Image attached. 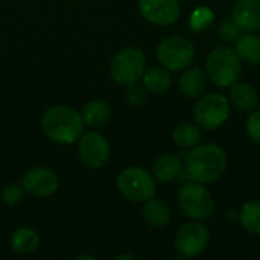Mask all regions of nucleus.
I'll return each instance as SVG.
<instances>
[{"label":"nucleus","instance_id":"f257e3e1","mask_svg":"<svg viewBox=\"0 0 260 260\" xmlns=\"http://www.w3.org/2000/svg\"><path fill=\"white\" fill-rule=\"evenodd\" d=\"M227 154L216 143L197 145L184 158V171L192 181L210 184L218 181L227 171Z\"/></svg>","mask_w":260,"mask_h":260},{"label":"nucleus","instance_id":"f03ea898","mask_svg":"<svg viewBox=\"0 0 260 260\" xmlns=\"http://www.w3.org/2000/svg\"><path fill=\"white\" fill-rule=\"evenodd\" d=\"M44 136L58 145H73L85 131L81 111L69 105H55L44 111L41 117Z\"/></svg>","mask_w":260,"mask_h":260},{"label":"nucleus","instance_id":"7ed1b4c3","mask_svg":"<svg viewBox=\"0 0 260 260\" xmlns=\"http://www.w3.org/2000/svg\"><path fill=\"white\" fill-rule=\"evenodd\" d=\"M206 70L210 81L221 88L232 87L242 73V59L229 46H218L206 58Z\"/></svg>","mask_w":260,"mask_h":260},{"label":"nucleus","instance_id":"20e7f679","mask_svg":"<svg viewBox=\"0 0 260 260\" xmlns=\"http://www.w3.org/2000/svg\"><path fill=\"white\" fill-rule=\"evenodd\" d=\"M119 193L131 203H146L155 197V178L140 166H129L123 169L116 180Z\"/></svg>","mask_w":260,"mask_h":260},{"label":"nucleus","instance_id":"39448f33","mask_svg":"<svg viewBox=\"0 0 260 260\" xmlns=\"http://www.w3.org/2000/svg\"><path fill=\"white\" fill-rule=\"evenodd\" d=\"M146 69V56L139 47H125L119 50L110 64V75L119 85L137 82Z\"/></svg>","mask_w":260,"mask_h":260},{"label":"nucleus","instance_id":"423d86ee","mask_svg":"<svg viewBox=\"0 0 260 260\" xmlns=\"http://www.w3.org/2000/svg\"><path fill=\"white\" fill-rule=\"evenodd\" d=\"M178 201L183 212L193 221H207L215 212V201L204 184L192 181L178 192Z\"/></svg>","mask_w":260,"mask_h":260},{"label":"nucleus","instance_id":"0eeeda50","mask_svg":"<svg viewBox=\"0 0 260 260\" xmlns=\"http://www.w3.org/2000/svg\"><path fill=\"white\" fill-rule=\"evenodd\" d=\"M230 116V102L221 93L203 96L193 107L195 123L204 129L213 131L222 126Z\"/></svg>","mask_w":260,"mask_h":260},{"label":"nucleus","instance_id":"6e6552de","mask_svg":"<svg viewBox=\"0 0 260 260\" xmlns=\"http://www.w3.org/2000/svg\"><path fill=\"white\" fill-rule=\"evenodd\" d=\"M157 59L160 66L168 70L177 72L189 67L195 59V47L193 44L180 35H172L160 41L157 47Z\"/></svg>","mask_w":260,"mask_h":260},{"label":"nucleus","instance_id":"1a4fd4ad","mask_svg":"<svg viewBox=\"0 0 260 260\" xmlns=\"http://www.w3.org/2000/svg\"><path fill=\"white\" fill-rule=\"evenodd\" d=\"M78 155L84 166L90 169L104 168L111 157V146L107 137L99 131H84L78 139Z\"/></svg>","mask_w":260,"mask_h":260},{"label":"nucleus","instance_id":"9d476101","mask_svg":"<svg viewBox=\"0 0 260 260\" xmlns=\"http://www.w3.org/2000/svg\"><path fill=\"white\" fill-rule=\"evenodd\" d=\"M210 242V233L201 221H192L181 225L174 239L177 253L181 257H197L206 251Z\"/></svg>","mask_w":260,"mask_h":260},{"label":"nucleus","instance_id":"9b49d317","mask_svg":"<svg viewBox=\"0 0 260 260\" xmlns=\"http://www.w3.org/2000/svg\"><path fill=\"white\" fill-rule=\"evenodd\" d=\"M21 186L27 195L37 197V198H49L56 193L59 187V178L58 175L44 166H37L27 169L21 175Z\"/></svg>","mask_w":260,"mask_h":260},{"label":"nucleus","instance_id":"f8f14e48","mask_svg":"<svg viewBox=\"0 0 260 260\" xmlns=\"http://www.w3.org/2000/svg\"><path fill=\"white\" fill-rule=\"evenodd\" d=\"M140 15L155 26H171L180 18L178 0H139Z\"/></svg>","mask_w":260,"mask_h":260},{"label":"nucleus","instance_id":"ddd939ff","mask_svg":"<svg viewBox=\"0 0 260 260\" xmlns=\"http://www.w3.org/2000/svg\"><path fill=\"white\" fill-rule=\"evenodd\" d=\"M232 20L241 32L254 34L260 30V0H236Z\"/></svg>","mask_w":260,"mask_h":260},{"label":"nucleus","instance_id":"4468645a","mask_svg":"<svg viewBox=\"0 0 260 260\" xmlns=\"http://www.w3.org/2000/svg\"><path fill=\"white\" fill-rule=\"evenodd\" d=\"M11 250L18 256H29L40 247V235L30 227H20L9 238Z\"/></svg>","mask_w":260,"mask_h":260},{"label":"nucleus","instance_id":"2eb2a0df","mask_svg":"<svg viewBox=\"0 0 260 260\" xmlns=\"http://www.w3.org/2000/svg\"><path fill=\"white\" fill-rule=\"evenodd\" d=\"M140 79H142V85L149 93H154V94H163L172 85L171 70H168L163 66H154V67L145 69Z\"/></svg>","mask_w":260,"mask_h":260},{"label":"nucleus","instance_id":"dca6fc26","mask_svg":"<svg viewBox=\"0 0 260 260\" xmlns=\"http://www.w3.org/2000/svg\"><path fill=\"white\" fill-rule=\"evenodd\" d=\"M206 84H207V78H206L204 70L200 66L186 67V72L178 79L180 91L186 98H198V96H201V93L206 90Z\"/></svg>","mask_w":260,"mask_h":260},{"label":"nucleus","instance_id":"f3484780","mask_svg":"<svg viewBox=\"0 0 260 260\" xmlns=\"http://www.w3.org/2000/svg\"><path fill=\"white\" fill-rule=\"evenodd\" d=\"M81 116L85 126L94 129L108 123V120L111 119V107L102 99H93L82 107Z\"/></svg>","mask_w":260,"mask_h":260},{"label":"nucleus","instance_id":"a211bd4d","mask_svg":"<svg viewBox=\"0 0 260 260\" xmlns=\"http://www.w3.org/2000/svg\"><path fill=\"white\" fill-rule=\"evenodd\" d=\"M183 171V161L175 154H165L157 158L152 168V175L158 183H171L180 177Z\"/></svg>","mask_w":260,"mask_h":260},{"label":"nucleus","instance_id":"6ab92c4d","mask_svg":"<svg viewBox=\"0 0 260 260\" xmlns=\"http://www.w3.org/2000/svg\"><path fill=\"white\" fill-rule=\"evenodd\" d=\"M230 102L239 111H251L259 104V93L247 82H236L230 90Z\"/></svg>","mask_w":260,"mask_h":260},{"label":"nucleus","instance_id":"aec40b11","mask_svg":"<svg viewBox=\"0 0 260 260\" xmlns=\"http://www.w3.org/2000/svg\"><path fill=\"white\" fill-rule=\"evenodd\" d=\"M143 219L151 229H165L171 221V209L161 200L151 198L143 203Z\"/></svg>","mask_w":260,"mask_h":260},{"label":"nucleus","instance_id":"412c9836","mask_svg":"<svg viewBox=\"0 0 260 260\" xmlns=\"http://www.w3.org/2000/svg\"><path fill=\"white\" fill-rule=\"evenodd\" d=\"M239 58L251 66L260 64V37L254 34H245L236 40V49Z\"/></svg>","mask_w":260,"mask_h":260},{"label":"nucleus","instance_id":"4be33fe9","mask_svg":"<svg viewBox=\"0 0 260 260\" xmlns=\"http://www.w3.org/2000/svg\"><path fill=\"white\" fill-rule=\"evenodd\" d=\"M172 140L178 148L192 149L201 142V129L197 123H181L174 129Z\"/></svg>","mask_w":260,"mask_h":260},{"label":"nucleus","instance_id":"5701e85b","mask_svg":"<svg viewBox=\"0 0 260 260\" xmlns=\"http://www.w3.org/2000/svg\"><path fill=\"white\" fill-rule=\"evenodd\" d=\"M242 229L251 235H260V201H250L244 204L239 215Z\"/></svg>","mask_w":260,"mask_h":260},{"label":"nucleus","instance_id":"b1692460","mask_svg":"<svg viewBox=\"0 0 260 260\" xmlns=\"http://www.w3.org/2000/svg\"><path fill=\"white\" fill-rule=\"evenodd\" d=\"M213 20H215L213 11H210L209 8H198L193 11V14L190 17V27H192V30L200 32V30H204L206 27H209Z\"/></svg>","mask_w":260,"mask_h":260},{"label":"nucleus","instance_id":"393cba45","mask_svg":"<svg viewBox=\"0 0 260 260\" xmlns=\"http://www.w3.org/2000/svg\"><path fill=\"white\" fill-rule=\"evenodd\" d=\"M24 189L21 186V183H9L3 187L2 190V201L5 206H17L21 203L23 197H24Z\"/></svg>","mask_w":260,"mask_h":260},{"label":"nucleus","instance_id":"a878e982","mask_svg":"<svg viewBox=\"0 0 260 260\" xmlns=\"http://www.w3.org/2000/svg\"><path fill=\"white\" fill-rule=\"evenodd\" d=\"M125 98H126V101H128L129 105H133V107H142L146 102L148 90L143 85H139L137 82H134V84L126 85Z\"/></svg>","mask_w":260,"mask_h":260},{"label":"nucleus","instance_id":"bb28decb","mask_svg":"<svg viewBox=\"0 0 260 260\" xmlns=\"http://www.w3.org/2000/svg\"><path fill=\"white\" fill-rule=\"evenodd\" d=\"M241 29L238 27V24L233 21V20H227L221 24V29H219V35L224 41H229V43H236V40L241 37L239 35Z\"/></svg>","mask_w":260,"mask_h":260},{"label":"nucleus","instance_id":"cd10ccee","mask_svg":"<svg viewBox=\"0 0 260 260\" xmlns=\"http://www.w3.org/2000/svg\"><path fill=\"white\" fill-rule=\"evenodd\" d=\"M245 126H247V133L250 139L260 145V110L248 116Z\"/></svg>","mask_w":260,"mask_h":260},{"label":"nucleus","instance_id":"c85d7f7f","mask_svg":"<svg viewBox=\"0 0 260 260\" xmlns=\"http://www.w3.org/2000/svg\"><path fill=\"white\" fill-rule=\"evenodd\" d=\"M122 259L134 260L136 257H134V256H131V254H119V256H116V260H122Z\"/></svg>","mask_w":260,"mask_h":260},{"label":"nucleus","instance_id":"c756f323","mask_svg":"<svg viewBox=\"0 0 260 260\" xmlns=\"http://www.w3.org/2000/svg\"><path fill=\"white\" fill-rule=\"evenodd\" d=\"M84 259L94 260L96 257H94V256H88V254H82V256H78V257H76V260H84Z\"/></svg>","mask_w":260,"mask_h":260}]
</instances>
